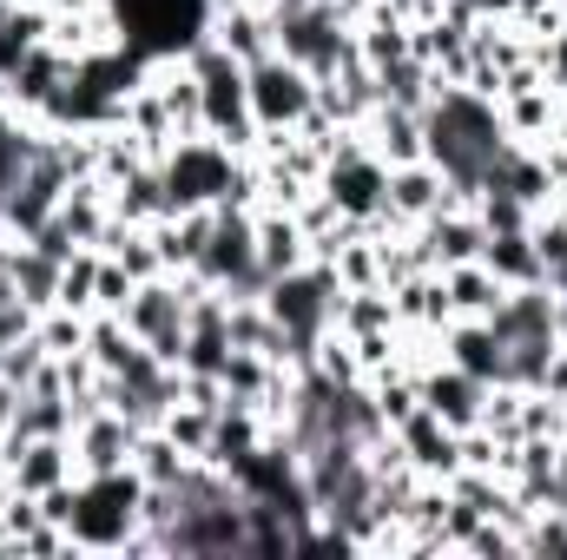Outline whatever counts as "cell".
Returning a JSON list of instances; mask_svg holds the SVG:
<instances>
[{
	"instance_id": "ba28073f",
	"label": "cell",
	"mask_w": 567,
	"mask_h": 560,
	"mask_svg": "<svg viewBox=\"0 0 567 560\" xmlns=\"http://www.w3.org/2000/svg\"><path fill=\"white\" fill-rule=\"evenodd\" d=\"M245 93H251L258 133H297L317 113V80L284 53H265L258 66H245Z\"/></svg>"
},
{
	"instance_id": "ac0fdd59",
	"label": "cell",
	"mask_w": 567,
	"mask_h": 560,
	"mask_svg": "<svg viewBox=\"0 0 567 560\" xmlns=\"http://www.w3.org/2000/svg\"><path fill=\"white\" fill-rule=\"evenodd\" d=\"M363 139H370V152H377L383 165H416V158H423V113L377 100V113L363 120Z\"/></svg>"
},
{
	"instance_id": "7a4b0ae2",
	"label": "cell",
	"mask_w": 567,
	"mask_h": 560,
	"mask_svg": "<svg viewBox=\"0 0 567 560\" xmlns=\"http://www.w3.org/2000/svg\"><path fill=\"white\" fill-rule=\"evenodd\" d=\"M145 508V475L140 468H113V475H80L73 488V515H66V541L73 554H126L140 535Z\"/></svg>"
},
{
	"instance_id": "8fae6325",
	"label": "cell",
	"mask_w": 567,
	"mask_h": 560,
	"mask_svg": "<svg viewBox=\"0 0 567 560\" xmlns=\"http://www.w3.org/2000/svg\"><path fill=\"white\" fill-rule=\"evenodd\" d=\"M133 448H140V422H126L120 409H93V416L73 422V455H80V475H113V468H133Z\"/></svg>"
},
{
	"instance_id": "6da1fadb",
	"label": "cell",
	"mask_w": 567,
	"mask_h": 560,
	"mask_svg": "<svg viewBox=\"0 0 567 560\" xmlns=\"http://www.w3.org/2000/svg\"><path fill=\"white\" fill-rule=\"evenodd\" d=\"M502 145H508V133H502L495 100H482L475 86H449V80H435V93H429V106H423V158L429 165H442V178H449L468 205H475L482 172L495 165Z\"/></svg>"
},
{
	"instance_id": "5bb4252c",
	"label": "cell",
	"mask_w": 567,
	"mask_h": 560,
	"mask_svg": "<svg viewBox=\"0 0 567 560\" xmlns=\"http://www.w3.org/2000/svg\"><path fill=\"white\" fill-rule=\"evenodd\" d=\"M416 383H423V409H435V416L449 422L455 435L482 422V403H488V383H482V376H468V370H455L449 356H442V363H429V370L416 376Z\"/></svg>"
},
{
	"instance_id": "e0dca14e",
	"label": "cell",
	"mask_w": 567,
	"mask_h": 560,
	"mask_svg": "<svg viewBox=\"0 0 567 560\" xmlns=\"http://www.w3.org/2000/svg\"><path fill=\"white\" fill-rule=\"evenodd\" d=\"M258 265H265V278H290V271L310 265V238H303L297 211L258 205Z\"/></svg>"
},
{
	"instance_id": "2e32d148",
	"label": "cell",
	"mask_w": 567,
	"mask_h": 560,
	"mask_svg": "<svg viewBox=\"0 0 567 560\" xmlns=\"http://www.w3.org/2000/svg\"><path fill=\"white\" fill-rule=\"evenodd\" d=\"M442 356H449L455 370L482 376L488 390H495V383H508V343L488 330V317H455V323L442 330Z\"/></svg>"
},
{
	"instance_id": "7c38bea8",
	"label": "cell",
	"mask_w": 567,
	"mask_h": 560,
	"mask_svg": "<svg viewBox=\"0 0 567 560\" xmlns=\"http://www.w3.org/2000/svg\"><path fill=\"white\" fill-rule=\"evenodd\" d=\"M396 448H403V462H410L423 481H449V475L462 468V435L435 416V409H416V416L396 422Z\"/></svg>"
},
{
	"instance_id": "d6986e66",
	"label": "cell",
	"mask_w": 567,
	"mask_h": 560,
	"mask_svg": "<svg viewBox=\"0 0 567 560\" xmlns=\"http://www.w3.org/2000/svg\"><path fill=\"white\" fill-rule=\"evenodd\" d=\"M482 265L508 283V290H522V283H548V271H542V251H535V238H528V231H488Z\"/></svg>"
},
{
	"instance_id": "8992f818",
	"label": "cell",
	"mask_w": 567,
	"mask_h": 560,
	"mask_svg": "<svg viewBox=\"0 0 567 560\" xmlns=\"http://www.w3.org/2000/svg\"><path fill=\"white\" fill-rule=\"evenodd\" d=\"M238 152L231 145H218L212 133H198V139H178L165 158H158V178H165V218L172 211H212V205H225L231 198V185H238Z\"/></svg>"
},
{
	"instance_id": "9a60e30c",
	"label": "cell",
	"mask_w": 567,
	"mask_h": 560,
	"mask_svg": "<svg viewBox=\"0 0 567 560\" xmlns=\"http://www.w3.org/2000/svg\"><path fill=\"white\" fill-rule=\"evenodd\" d=\"M231 60H245V66H258L265 53H278V33H271V7H258V0H225V7H212V27H205Z\"/></svg>"
},
{
	"instance_id": "277c9868",
	"label": "cell",
	"mask_w": 567,
	"mask_h": 560,
	"mask_svg": "<svg viewBox=\"0 0 567 560\" xmlns=\"http://www.w3.org/2000/svg\"><path fill=\"white\" fill-rule=\"evenodd\" d=\"M271 33L310 80H330L343 60H357V27H343L337 0H271Z\"/></svg>"
},
{
	"instance_id": "cb8c5ba5",
	"label": "cell",
	"mask_w": 567,
	"mask_h": 560,
	"mask_svg": "<svg viewBox=\"0 0 567 560\" xmlns=\"http://www.w3.org/2000/svg\"><path fill=\"white\" fill-rule=\"evenodd\" d=\"M429 93H435V73H429L416 53H403V60L377 66V100H383V106H410V113H423Z\"/></svg>"
},
{
	"instance_id": "4fadbf2b",
	"label": "cell",
	"mask_w": 567,
	"mask_h": 560,
	"mask_svg": "<svg viewBox=\"0 0 567 560\" xmlns=\"http://www.w3.org/2000/svg\"><path fill=\"white\" fill-rule=\"evenodd\" d=\"M416 245H423L429 271H449V265H468V258H482L488 231H482L475 205H449V211H435V218H423V225H416Z\"/></svg>"
},
{
	"instance_id": "d4e9b609",
	"label": "cell",
	"mask_w": 567,
	"mask_h": 560,
	"mask_svg": "<svg viewBox=\"0 0 567 560\" xmlns=\"http://www.w3.org/2000/svg\"><path fill=\"white\" fill-rule=\"evenodd\" d=\"M133 468L145 475V488H172L185 468H192V455L165 435V428H140V448H133Z\"/></svg>"
},
{
	"instance_id": "30bf717a",
	"label": "cell",
	"mask_w": 567,
	"mask_h": 560,
	"mask_svg": "<svg viewBox=\"0 0 567 560\" xmlns=\"http://www.w3.org/2000/svg\"><path fill=\"white\" fill-rule=\"evenodd\" d=\"M7 475L20 495H47L60 481H80V455H73V435H27V442H7Z\"/></svg>"
},
{
	"instance_id": "9c48e42d",
	"label": "cell",
	"mask_w": 567,
	"mask_h": 560,
	"mask_svg": "<svg viewBox=\"0 0 567 560\" xmlns=\"http://www.w3.org/2000/svg\"><path fill=\"white\" fill-rule=\"evenodd\" d=\"M449 205H468L449 178H442V165H390V205H383V218L377 225H390V231H410V225H423L435 211H449Z\"/></svg>"
},
{
	"instance_id": "5b68a950",
	"label": "cell",
	"mask_w": 567,
	"mask_h": 560,
	"mask_svg": "<svg viewBox=\"0 0 567 560\" xmlns=\"http://www.w3.org/2000/svg\"><path fill=\"white\" fill-rule=\"evenodd\" d=\"M198 283L225 290V303H245V297H265V265H258V211L245 205H212V238H205V258H198Z\"/></svg>"
},
{
	"instance_id": "7402d4cb",
	"label": "cell",
	"mask_w": 567,
	"mask_h": 560,
	"mask_svg": "<svg viewBox=\"0 0 567 560\" xmlns=\"http://www.w3.org/2000/svg\"><path fill=\"white\" fill-rule=\"evenodd\" d=\"M60 271H66L60 258H47L40 245H27V238H20V251H13V290H20V303H27L33 317L60 303Z\"/></svg>"
},
{
	"instance_id": "603a6c76",
	"label": "cell",
	"mask_w": 567,
	"mask_h": 560,
	"mask_svg": "<svg viewBox=\"0 0 567 560\" xmlns=\"http://www.w3.org/2000/svg\"><path fill=\"white\" fill-rule=\"evenodd\" d=\"M337 330H343V336H383V330H396L390 290H383V283H377V290H343V297H337Z\"/></svg>"
},
{
	"instance_id": "52a82bcc",
	"label": "cell",
	"mask_w": 567,
	"mask_h": 560,
	"mask_svg": "<svg viewBox=\"0 0 567 560\" xmlns=\"http://www.w3.org/2000/svg\"><path fill=\"white\" fill-rule=\"evenodd\" d=\"M120 317H126V330L140 336L158 363L178 370V356H185V323H192V278H172V271H165V278H145Z\"/></svg>"
},
{
	"instance_id": "3957f363",
	"label": "cell",
	"mask_w": 567,
	"mask_h": 560,
	"mask_svg": "<svg viewBox=\"0 0 567 560\" xmlns=\"http://www.w3.org/2000/svg\"><path fill=\"white\" fill-rule=\"evenodd\" d=\"M185 66L205 93V133L218 145H231L238 158L258 152V120H251V93H245V60H231L212 33H198L185 46Z\"/></svg>"
},
{
	"instance_id": "44dd1931",
	"label": "cell",
	"mask_w": 567,
	"mask_h": 560,
	"mask_svg": "<svg viewBox=\"0 0 567 560\" xmlns=\"http://www.w3.org/2000/svg\"><path fill=\"white\" fill-rule=\"evenodd\" d=\"M442 290H449V310H455V317H488L508 283L495 278L482 258H468V265H449V271H442Z\"/></svg>"
},
{
	"instance_id": "ffe728a7",
	"label": "cell",
	"mask_w": 567,
	"mask_h": 560,
	"mask_svg": "<svg viewBox=\"0 0 567 560\" xmlns=\"http://www.w3.org/2000/svg\"><path fill=\"white\" fill-rule=\"evenodd\" d=\"M106 198H113V218L120 225H158L165 218V178H158V165L126 172L120 185H106Z\"/></svg>"
}]
</instances>
